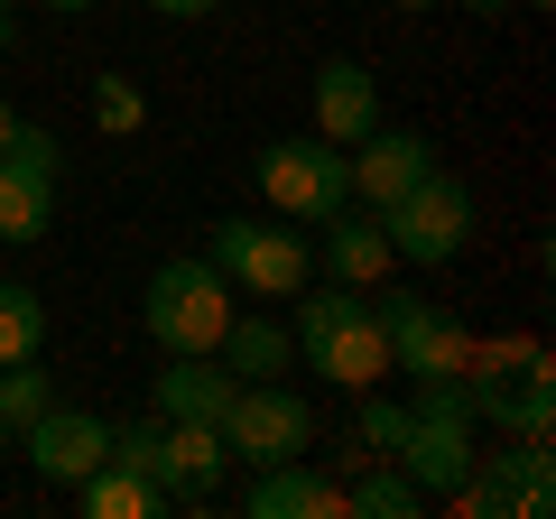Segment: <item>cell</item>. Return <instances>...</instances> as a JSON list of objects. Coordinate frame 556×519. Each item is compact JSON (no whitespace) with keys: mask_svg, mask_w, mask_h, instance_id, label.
<instances>
[{"mask_svg":"<svg viewBox=\"0 0 556 519\" xmlns=\"http://www.w3.org/2000/svg\"><path fill=\"white\" fill-rule=\"evenodd\" d=\"M343 159H353V204H362V214H380V204H399L427 167H437V149L417 140V130H362Z\"/></svg>","mask_w":556,"mask_h":519,"instance_id":"obj_10","label":"cell"},{"mask_svg":"<svg viewBox=\"0 0 556 519\" xmlns=\"http://www.w3.org/2000/svg\"><path fill=\"white\" fill-rule=\"evenodd\" d=\"M139 325H149V343H167V353H214L223 325H232V279H223L214 260H167L159 279H149V298H139Z\"/></svg>","mask_w":556,"mask_h":519,"instance_id":"obj_3","label":"cell"},{"mask_svg":"<svg viewBox=\"0 0 556 519\" xmlns=\"http://www.w3.org/2000/svg\"><path fill=\"white\" fill-rule=\"evenodd\" d=\"M223 436H214V418H167L159 427V464H149V482L167 492V510H204L214 501V482H223Z\"/></svg>","mask_w":556,"mask_h":519,"instance_id":"obj_9","label":"cell"},{"mask_svg":"<svg viewBox=\"0 0 556 519\" xmlns=\"http://www.w3.org/2000/svg\"><path fill=\"white\" fill-rule=\"evenodd\" d=\"M390 10H445V0H390Z\"/></svg>","mask_w":556,"mask_h":519,"instance_id":"obj_28","label":"cell"},{"mask_svg":"<svg viewBox=\"0 0 556 519\" xmlns=\"http://www.w3.org/2000/svg\"><path fill=\"white\" fill-rule=\"evenodd\" d=\"M47 10H93V0H47Z\"/></svg>","mask_w":556,"mask_h":519,"instance_id":"obj_29","label":"cell"},{"mask_svg":"<svg viewBox=\"0 0 556 519\" xmlns=\"http://www.w3.org/2000/svg\"><path fill=\"white\" fill-rule=\"evenodd\" d=\"M464 10H473V20H501V10H510V0H464Z\"/></svg>","mask_w":556,"mask_h":519,"instance_id":"obj_27","label":"cell"},{"mask_svg":"<svg viewBox=\"0 0 556 519\" xmlns=\"http://www.w3.org/2000/svg\"><path fill=\"white\" fill-rule=\"evenodd\" d=\"M10 140H20V112H10V102H0V149H10Z\"/></svg>","mask_w":556,"mask_h":519,"instance_id":"obj_25","label":"cell"},{"mask_svg":"<svg viewBox=\"0 0 556 519\" xmlns=\"http://www.w3.org/2000/svg\"><path fill=\"white\" fill-rule=\"evenodd\" d=\"M139 121H149V93H139L130 75H102L93 84V130H102V140H130Z\"/></svg>","mask_w":556,"mask_h":519,"instance_id":"obj_23","label":"cell"},{"mask_svg":"<svg viewBox=\"0 0 556 519\" xmlns=\"http://www.w3.org/2000/svg\"><path fill=\"white\" fill-rule=\"evenodd\" d=\"M0 455H10V427H0Z\"/></svg>","mask_w":556,"mask_h":519,"instance_id":"obj_31","label":"cell"},{"mask_svg":"<svg viewBox=\"0 0 556 519\" xmlns=\"http://www.w3.org/2000/svg\"><path fill=\"white\" fill-rule=\"evenodd\" d=\"M492 427H501V436H556V371H547V353L492 400Z\"/></svg>","mask_w":556,"mask_h":519,"instance_id":"obj_18","label":"cell"},{"mask_svg":"<svg viewBox=\"0 0 556 519\" xmlns=\"http://www.w3.org/2000/svg\"><path fill=\"white\" fill-rule=\"evenodd\" d=\"M380 232H390L399 260H417V269H445V260L473 241V195H464V177L427 167V177H417L399 204H380Z\"/></svg>","mask_w":556,"mask_h":519,"instance_id":"obj_6","label":"cell"},{"mask_svg":"<svg viewBox=\"0 0 556 519\" xmlns=\"http://www.w3.org/2000/svg\"><path fill=\"white\" fill-rule=\"evenodd\" d=\"M149 10H159V20H214L223 0H149Z\"/></svg>","mask_w":556,"mask_h":519,"instance_id":"obj_24","label":"cell"},{"mask_svg":"<svg viewBox=\"0 0 556 519\" xmlns=\"http://www.w3.org/2000/svg\"><path fill=\"white\" fill-rule=\"evenodd\" d=\"M38 408H56V371H47L38 353H28V362H0V427L20 436Z\"/></svg>","mask_w":556,"mask_h":519,"instance_id":"obj_21","label":"cell"},{"mask_svg":"<svg viewBox=\"0 0 556 519\" xmlns=\"http://www.w3.org/2000/svg\"><path fill=\"white\" fill-rule=\"evenodd\" d=\"M519 10H547V0H519Z\"/></svg>","mask_w":556,"mask_h":519,"instance_id":"obj_30","label":"cell"},{"mask_svg":"<svg viewBox=\"0 0 556 519\" xmlns=\"http://www.w3.org/2000/svg\"><path fill=\"white\" fill-rule=\"evenodd\" d=\"M47 223H56V177H38L28 159H0V241L28 251L47 241Z\"/></svg>","mask_w":556,"mask_h":519,"instance_id":"obj_16","label":"cell"},{"mask_svg":"<svg viewBox=\"0 0 556 519\" xmlns=\"http://www.w3.org/2000/svg\"><path fill=\"white\" fill-rule=\"evenodd\" d=\"M241 510H251V519H343V482L316 473L306 455H288V464H260V473H251Z\"/></svg>","mask_w":556,"mask_h":519,"instance_id":"obj_12","label":"cell"},{"mask_svg":"<svg viewBox=\"0 0 556 519\" xmlns=\"http://www.w3.org/2000/svg\"><path fill=\"white\" fill-rule=\"evenodd\" d=\"M362 130H380V84H371V65H353V56L316 65V140L353 149Z\"/></svg>","mask_w":556,"mask_h":519,"instance_id":"obj_13","label":"cell"},{"mask_svg":"<svg viewBox=\"0 0 556 519\" xmlns=\"http://www.w3.org/2000/svg\"><path fill=\"white\" fill-rule=\"evenodd\" d=\"M204 260L232 279V298H260V306H288L316 279V241L278 232V223H260V214H223L214 232H204Z\"/></svg>","mask_w":556,"mask_h":519,"instance_id":"obj_2","label":"cell"},{"mask_svg":"<svg viewBox=\"0 0 556 519\" xmlns=\"http://www.w3.org/2000/svg\"><path fill=\"white\" fill-rule=\"evenodd\" d=\"M298 362L316 380H334L343 400H362V390H380L390 380V334H380V316L362 306V288H298Z\"/></svg>","mask_w":556,"mask_h":519,"instance_id":"obj_1","label":"cell"},{"mask_svg":"<svg viewBox=\"0 0 556 519\" xmlns=\"http://www.w3.org/2000/svg\"><path fill=\"white\" fill-rule=\"evenodd\" d=\"M214 353H223V371H232V380H278L288 362H298V334H288L269 306H232V325H223Z\"/></svg>","mask_w":556,"mask_h":519,"instance_id":"obj_15","label":"cell"},{"mask_svg":"<svg viewBox=\"0 0 556 519\" xmlns=\"http://www.w3.org/2000/svg\"><path fill=\"white\" fill-rule=\"evenodd\" d=\"M10 38H20V10H10V0H0V47H10Z\"/></svg>","mask_w":556,"mask_h":519,"instance_id":"obj_26","label":"cell"},{"mask_svg":"<svg viewBox=\"0 0 556 519\" xmlns=\"http://www.w3.org/2000/svg\"><path fill=\"white\" fill-rule=\"evenodd\" d=\"M316 269H325V279H334V288H380V279H390V269H399V251H390V232H380V214H362V204H343V214L334 223H316Z\"/></svg>","mask_w":556,"mask_h":519,"instance_id":"obj_11","label":"cell"},{"mask_svg":"<svg viewBox=\"0 0 556 519\" xmlns=\"http://www.w3.org/2000/svg\"><path fill=\"white\" fill-rule=\"evenodd\" d=\"M353 436H362V455H399V436H408V400L362 390V400H353Z\"/></svg>","mask_w":556,"mask_h":519,"instance_id":"obj_22","label":"cell"},{"mask_svg":"<svg viewBox=\"0 0 556 519\" xmlns=\"http://www.w3.org/2000/svg\"><path fill=\"white\" fill-rule=\"evenodd\" d=\"M214 436H223V455L232 464H288V455H306L316 445V408L298 400V390H278V380H241L232 400H223V418H214Z\"/></svg>","mask_w":556,"mask_h":519,"instance_id":"obj_5","label":"cell"},{"mask_svg":"<svg viewBox=\"0 0 556 519\" xmlns=\"http://www.w3.org/2000/svg\"><path fill=\"white\" fill-rule=\"evenodd\" d=\"M251 177H260V195H269V214L278 223H334L343 204H353V159H343L334 140H269L251 159Z\"/></svg>","mask_w":556,"mask_h":519,"instance_id":"obj_4","label":"cell"},{"mask_svg":"<svg viewBox=\"0 0 556 519\" xmlns=\"http://www.w3.org/2000/svg\"><path fill=\"white\" fill-rule=\"evenodd\" d=\"M75 501L93 519H167V492L149 473H130V464H93V473L75 482Z\"/></svg>","mask_w":556,"mask_h":519,"instance_id":"obj_17","label":"cell"},{"mask_svg":"<svg viewBox=\"0 0 556 519\" xmlns=\"http://www.w3.org/2000/svg\"><path fill=\"white\" fill-rule=\"evenodd\" d=\"M47 353V298L28 279H0V362Z\"/></svg>","mask_w":556,"mask_h":519,"instance_id":"obj_20","label":"cell"},{"mask_svg":"<svg viewBox=\"0 0 556 519\" xmlns=\"http://www.w3.org/2000/svg\"><path fill=\"white\" fill-rule=\"evenodd\" d=\"M241 380L223 371V353H167V371L149 380V400H159V418H223V400H232Z\"/></svg>","mask_w":556,"mask_h":519,"instance_id":"obj_14","label":"cell"},{"mask_svg":"<svg viewBox=\"0 0 556 519\" xmlns=\"http://www.w3.org/2000/svg\"><path fill=\"white\" fill-rule=\"evenodd\" d=\"M10 445H20V455L38 464V482H56V492H75L93 464H112V427H102L93 408H38Z\"/></svg>","mask_w":556,"mask_h":519,"instance_id":"obj_8","label":"cell"},{"mask_svg":"<svg viewBox=\"0 0 556 519\" xmlns=\"http://www.w3.org/2000/svg\"><path fill=\"white\" fill-rule=\"evenodd\" d=\"M417 510H427V492H417L390 455H371V473L343 482V519H417Z\"/></svg>","mask_w":556,"mask_h":519,"instance_id":"obj_19","label":"cell"},{"mask_svg":"<svg viewBox=\"0 0 556 519\" xmlns=\"http://www.w3.org/2000/svg\"><path fill=\"white\" fill-rule=\"evenodd\" d=\"M380 334H390V380H464V353H473V334H464V316H445V306L408 298V288H390V298H371Z\"/></svg>","mask_w":556,"mask_h":519,"instance_id":"obj_7","label":"cell"}]
</instances>
